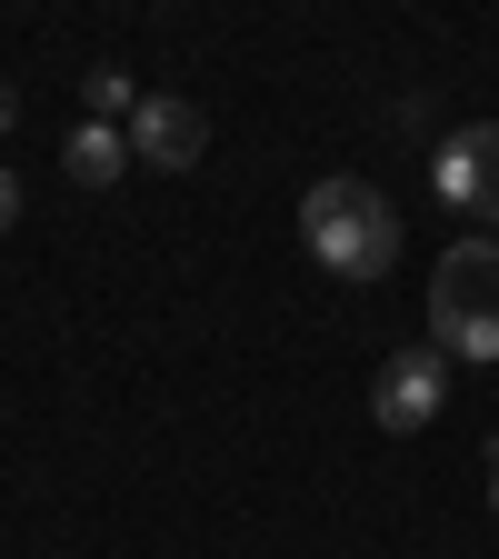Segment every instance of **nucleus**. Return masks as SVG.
Masks as SVG:
<instances>
[{
  "label": "nucleus",
  "instance_id": "1",
  "mask_svg": "<svg viewBox=\"0 0 499 559\" xmlns=\"http://www.w3.org/2000/svg\"><path fill=\"white\" fill-rule=\"evenodd\" d=\"M300 240H310V260H320L330 280H390L409 230H400V210H390L380 180L330 170V180L300 190Z\"/></svg>",
  "mask_w": 499,
  "mask_h": 559
},
{
  "label": "nucleus",
  "instance_id": "2",
  "mask_svg": "<svg viewBox=\"0 0 499 559\" xmlns=\"http://www.w3.org/2000/svg\"><path fill=\"white\" fill-rule=\"evenodd\" d=\"M430 349L440 360H499V240H450L430 270Z\"/></svg>",
  "mask_w": 499,
  "mask_h": 559
},
{
  "label": "nucleus",
  "instance_id": "3",
  "mask_svg": "<svg viewBox=\"0 0 499 559\" xmlns=\"http://www.w3.org/2000/svg\"><path fill=\"white\" fill-rule=\"evenodd\" d=\"M430 180H440L450 210H470V221H499V120L450 130V140H440V160H430Z\"/></svg>",
  "mask_w": 499,
  "mask_h": 559
},
{
  "label": "nucleus",
  "instance_id": "4",
  "mask_svg": "<svg viewBox=\"0 0 499 559\" xmlns=\"http://www.w3.org/2000/svg\"><path fill=\"white\" fill-rule=\"evenodd\" d=\"M370 409H380V430H430V419L450 409V360H440V349H400V360L370 380Z\"/></svg>",
  "mask_w": 499,
  "mask_h": 559
},
{
  "label": "nucleus",
  "instance_id": "5",
  "mask_svg": "<svg viewBox=\"0 0 499 559\" xmlns=\"http://www.w3.org/2000/svg\"><path fill=\"white\" fill-rule=\"evenodd\" d=\"M200 151H210V120H200L190 100L161 91V100H140V110H130V160H151V170L180 180V170H200Z\"/></svg>",
  "mask_w": 499,
  "mask_h": 559
},
{
  "label": "nucleus",
  "instance_id": "6",
  "mask_svg": "<svg viewBox=\"0 0 499 559\" xmlns=\"http://www.w3.org/2000/svg\"><path fill=\"white\" fill-rule=\"evenodd\" d=\"M60 160H70V180H81V190H110V180L130 170V130H110V120H81Z\"/></svg>",
  "mask_w": 499,
  "mask_h": 559
},
{
  "label": "nucleus",
  "instance_id": "7",
  "mask_svg": "<svg viewBox=\"0 0 499 559\" xmlns=\"http://www.w3.org/2000/svg\"><path fill=\"white\" fill-rule=\"evenodd\" d=\"M81 100H91V120H110V110H140V100H130V70H110V60L81 81Z\"/></svg>",
  "mask_w": 499,
  "mask_h": 559
},
{
  "label": "nucleus",
  "instance_id": "8",
  "mask_svg": "<svg viewBox=\"0 0 499 559\" xmlns=\"http://www.w3.org/2000/svg\"><path fill=\"white\" fill-rule=\"evenodd\" d=\"M11 221H21V170L0 160V230H11Z\"/></svg>",
  "mask_w": 499,
  "mask_h": 559
},
{
  "label": "nucleus",
  "instance_id": "9",
  "mask_svg": "<svg viewBox=\"0 0 499 559\" xmlns=\"http://www.w3.org/2000/svg\"><path fill=\"white\" fill-rule=\"evenodd\" d=\"M11 120H21V91H11V81H0V130H11Z\"/></svg>",
  "mask_w": 499,
  "mask_h": 559
},
{
  "label": "nucleus",
  "instance_id": "10",
  "mask_svg": "<svg viewBox=\"0 0 499 559\" xmlns=\"http://www.w3.org/2000/svg\"><path fill=\"white\" fill-rule=\"evenodd\" d=\"M489 510H499V450H489Z\"/></svg>",
  "mask_w": 499,
  "mask_h": 559
}]
</instances>
